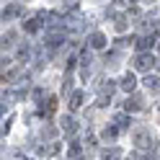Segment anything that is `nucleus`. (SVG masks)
<instances>
[{"mask_svg":"<svg viewBox=\"0 0 160 160\" xmlns=\"http://www.w3.org/2000/svg\"><path fill=\"white\" fill-rule=\"evenodd\" d=\"M91 47H93V49H103V47H106V36H103V34H93V36H91Z\"/></svg>","mask_w":160,"mask_h":160,"instance_id":"obj_6","label":"nucleus"},{"mask_svg":"<svg viewBox=\"0 0 160 160\" xmlns=\"http://www.w3.org/2000/svg\"><path fill=\"white\" fill-rule=\"evenodd\" d=\"M155 47V39L152 36H139L137 39V49H139V52H147V49H152Z\"/></svg>","mask_w":160,"mask_h":160,"instance_id":"obj_3","label":"nucleus"},{"mask_svg":"<svg viewBox=\"0 0 160 160\" xmlns=\"http://www.w3.org/2000/svg\"><path fill=\"white\" fill-rule=\"evenodd\" d=\"M103 137H106V139H114V137H116V127H106V129H103Z\"/></svg>","mask_w":160,"mask_h":160,"instance_id":"obj_15","label":"nucleus"},{"mask_svg":"<svg viewBox=\"0 0 160 160\" xmlns=\"http://www.w3.org/2000/svg\"><path fill=\"white\" fill-rule=\"evenodd\" d=\"M18 11H21L18 5H8L5 11H3V18H13V16H18Z\"/></svg>","mask_w":160,"mask_h":160,"instance_id":"obj_13","label":"nucleus"},{"mask_svg":"<svg viewBox=\"0 0 160 160\" xmlns=\"http://www.w3.org/2000/svg\"><path fill=\"white\" fill-rule=\"evenodd\" d=\"M57 152H59L57 145H52V147H39V155H42V158H44V155H57Z\"/></svg>","mask_w":160,"mask_h":160,"instance_id":"obj_12","label":"nucleus"},{"mask_svg":"<svg viewBox=\"0 0 160 160\" xmlns=\"http://www.w3.org/2000/svg\"><path fill=\"white\" fill-rule=\"evenodd\" d=\"M127 160H145V158H142V155H129Z\"/></svg>","mask_w":160,"mask_h":160,"instance_id":"obj_17","label":"nucleus"},{"mask_svg":"<svg viewBox=\"0 0 160 160\" xmlns=\"http://www.w3.org/2000/svg\"><path fill=\"white\" fill-rule=\"evenodd\" d=\"M134 145H137L139 150H152V137H150V132L139 129V132L134 134Z\"/></svg>","mask_w":160,"mask_h":160,"instance_id":"obj_1","label":"nucleus"},{"mask_svg":"<svg viewBox=\"0 0 160 160\" xmlns=\"http://www.w3.org/2000/svg\"><path fill=\"white\" fill-rule=\"evenodd\" d=\"M134 85H137L134 75H132V72H127V75L122 78V88H124V91H134Z\"/></svg>","mask_w":160,"mask_h":160,"instance_id":"obj_5","label":"nucleus"},{"mask_svg":"<svg viewBox=\"0 0 160 160\" xmlns=\"http://www.w3.org/2000/svg\"><path fill=\"white\" fill-rule=\"evenodd\" d=\"M145 85H147V91H160V78L147 75V78H145Z\"/></svg>","mask_w":160,"mask_h":160,"instance_id":"obj_7","label":"nucleus"},{"mask_svg":"<svg viewBox=\"0 0 160 160\" xmlns=\"http://www.w3.org/2000/svg\"><path fill=\"white\" fill-rule=\"evenodd\" d=\"M62 129H65L67 134H72L75 129H78V127H75V119H72V116H62Z\"/></svg>","mask_w":160,"mask_h":160,"instance_id":"obj_9","label":"nucleus"},{"mask_svg":"<svg viewBox=\"0 0 160 160\" xmlns=\"http://www.w3.org/2000/svg\"><path fill=\"white\" fill-rule=\"evenodd\" d=\"M114 124L127 127V124H129V116H127V114H116V116H114Z\"/></svg>","mask_w":160,"mask_h":160,"instance_id":"obj_14","label":"nucleus"},{"mask_svg":"<svg viewBox=\"0 0 160 160\" xmlns=\"http://www.w3.org/2000/svg\"><path fill=\"white\" fill-rule=\"evenodd\" d=\"M78 155H80V147L72 145V147H70V158H78Z\"/></svg>","mask_w":160,"mask_h":160,"instance_id":"obj_16","label":"nucleus"},{"mask_svg":"<svg viewBox=\"0 0 160 160\" xmlns=\"http://www.w3.org/2000/svg\"><path fill=\"white\" fill-rule=\"evenodd\" d=\"M124 108H127V111H139V108H142V101H139V98H132V101H129V98H127Z\"/></svg>","mask_w":160,"mask_h":160,"instance_id":"obj_11","label":"nucleus"},{"mask_svg":"<svg viewBox=\"0 0 160 160\" xmlns=\"http://www.w3.org/2000/svg\"><path fill=\"white\" fill-rule=\"evenodd\" d=\"M42 23L44 21H42V16H39V18H31V21H23V28H26L28 34H36L39 28H42Z\"/></svg>","mask_w":160,"mask_h":160,"instance_id":"obj_4","label":"nucleus"},{"mask_svg":"<svg viewBox=\"0 0 160 160\" xmlns=\"http://www.w3.org/2000/svg\"><path fill=\"white\" fill-rule=\"evenodd\" d=\"M152 65H155V57L152 54H139L134 59V67L137 70H152Z\"/></svg>","mask_w":160,"mask_h":160,"instance_id":"obj_2","label":"nucleus"},{"mask_svg":"<svg viewBox=\"0 0 160 160\" xmlns=\"http://www.w3.org/2000/svg\"><path fill=\"white\" fill-rule=\"evenodd\" d=\"M83 106V91H75L70 96V108H80Z\"/></svg>","mask_w":160,"mask_h":160,"instance_id":"obj_8","label":"nucleus"},{"mask_svg":"<svg viewBox=\"0 0 160 160\" xmlns=\"http://www.w3.org/2000/svg\"><path fill=\"white\" fill-rule=\"evenodd\" d=\"M103 160H119V158H122V150H119V147H111V150H103Z\"/></svg>","mask_w":160,"mask_h":160,"instance_id":"obj_10","label":"nucleus"}]
</instances>
